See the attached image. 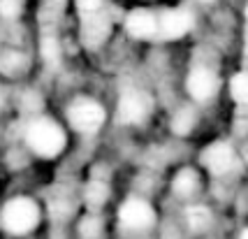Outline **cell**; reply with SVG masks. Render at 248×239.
<instances>
[{
    "label": "cell",
    "mask_w": 248,
    "mask_h": 239,
    "mask_svg": "<svg viewBox=\"0 0 248 239\" xmlns=\"http://www.w3.org/2000/svg\"><path fill=\"white\" fill-rule=\"evenodd\" d=\"M186 218H188V225L193 230H204L211 223V214H209L206 207H190Z\"/></svg>",
    "instance_id": "14"
},
{
    "label": "cell",
    "mask_w": 248,
    "mask_h": 239,
    "mask_svg": "<svg viewBox=\"0 0 248 239\" xmlns=\"http://www.w3.org/2000/svg\"><path fill=\"white\" fill-rule=\"evenodd\" d=\"M26 144L42 158H56L65 149V132L54 121L37 119L26 130Z\"/></svg>",
    "instance_id": "2"
},
{
    "label": "cell",
    "mask_w": 248,
    "mask_h": 239,
    "mask_svg": "<svg viewBox=\"0 0 248 239\" xmlns=\"http://www.w3.org/2000/svg\"><path fill=\"white\" fill-rule=\"evenodd\" d=\"M40 223V209L28 197H14L2 209V228L10 235H28Z\"/></svg>",
    "instance_id": "3"
},
{
    "label": "cell",
    "mask_w": 248,
    "mask_h": 239,
    "mask_svg": "<svg viewBox=\"0 0 248 239\" xmlns=\"http://www.w3.org/2000/svg\"><path fill=\"white\" fill-rule=\"evenodd\" d=\"M230 91H232V98L237 105H246L248 107V70L239 72L232 77L230 81Z\"/></svg>",
    "instance_id": "12"
},
{
    "label": "cell",
    "mask_w": 248,
    "mask_h": 239,
    "mask_svg": "<svg viewBox=\"0 0 248 239\" xmlns=\"http://www.w3.org/2000/svg\"><path fill=\"white\" fill-rule=\"evenodd\" d=\"M246 23H248V5H246ZM246 63H248V26H246Z\"/></svg>",
    "instance_id": "18"
},
{
    "label": "cell",
    "mask_w": 248,
    "mask_h": 239,
    "mask_svg": "<svg viewBox=\"0 0 248 239\" xmlns=\"http://www.w3.org/2000/svg\"><path fill=\"white\" fill-rule=\"evenodd\" d=\"M107 195H109V174L105 167H95L86 184L84 200H86V205L91 209H97L100 205H105Z\"/></svg>",
    "instance_id": "11"
},
{
    "label": "cell",
    "mask_w": 248,
    "mask_h": 239,
    "mask_svg": "<svg viewBox=\"0 0 248 239\" xmlns=\"http://www.w3.org/2000/svg\"><path fill=\"white\" fill-rule=\"evenodd\" d=\"M186 86H188V93H190L195 100L204 102V100H209L218 91V79H216V75H214L211 70H206V67H197V70H193V72L188 75Z\"/></svg>",
    "instance_id": "10"
},
{
    "label": "cell",
    "mask_w": 248,
    "mask_h": 239,
    "mask_svg": "<svg viewBox=\"0 0 248 239\" xmlns=\"http://www.w3.org/2000/svg\"><path fill=\"white\" fill-rule=\"evenodd\" d=\"M193 126H195V114H193V109H188V107L181 109L172 121V130L176 135H188Z\"/></svg>",
    "instance_id": "15"
},
{
    "label": "cell",
    "mask_w": 248,
    "mask_h": 239,
    "mask_svg": "<svg viewBox=\"0 0 248 239\" xmlns=\"http://www.w3.org/2000/svg\"><path fill=\"white\" fill-rule=\"evenodd\" d=\"M81 16V40L88 49H95L107 40L109 19L105 14V0H77Z\"/></svg>",
    "instance_id": "1"
},
{
    "label": "cell",
    "mask_w": 248,
    "mask_h": 239,
    "mask_svg": "<svg viewBox=\"0 0 248 239\" xmlns=\"http://www.w3.org/2000/svg\"><path fill=\"white\" fill-rule=\"evenodd\" d=\"M119 221L128 230H149L155 223V211L146 200L130 197L119 209Z\"/></svg>",
    "instance_id": "5"
},
{
    "label": "cell",
    "mask_w": 248,
    "mask_h": 239,
    "mask_svg": "<svg viewBox=\"0 0 248 239\" xmlns=\"http://www.w3.org/2000/svg\"><path fill=\"white\" fill-rule=\"evenodd\" d=\"M125 28L137 40H155L158 37V16L149 10H132L125 19Z\"/></svg>",
    "instance_id": "9"
},
{
    "label": "cell",
    "mask_w": 248,
    "mask_h": 239,
    "mask_svg": "<svg viewBox=\"0 0 248 239\" xmlns=\"http://www.w3.org/2000/svg\"><path fill=\"white\" fill-rule=\"evenodd\" d=\"M193 26V16L186 10H170L158 16V37L160 40H174L184 37Z\"/></svg>",
    "instance_id": "7"
},
{
    "label": "cell",
    "mask_w": 248,
    "mask_h": 239,
    "mask_svg": "<svg viewBox=\"0 0 248 239\" xmlns=\"http://www.w3.org/2000/svg\"><path fill=\"white\" fill-rule=\"evenodd\" d=\"M151 109V98L141 91H128L123 93L119 107H116V121L123 123V126H130V123H140Z\"/></svg>",
    "instance_id": "6"
},
{
    "label": "cell",
    "mask_w": 248,
    "mask_h": 239,
    "mask_svg": "<svg viewBox=\"0 0 248 239\" xmlns=\"http://www.w3.org/2000/svg\"><path fill=\"white\" fill-rule=\"evenodd\" d=\"M67 119L72 123V128L84 135H91V132H97L105 123V109L100 107L93 100H75L70 109H67Z\"/></svg>",
    "instance_id": "4"
},
{
    "label": "cell",
    "mask_w": 248,
    "mask_h": 239,
    "mask_svg": "<svg viewBox=\"0 0 248 239\" xmlns=\"http://www.w3.org/2000/svg\"><path fill=\"white\" fill-rule=\"evenodd\" d=\"M202 165L211 174H225L232 170L234 165V151L232 146L225 142H216V144H209L204 151H202Z\"/></svg>",
    "instance_id": "8"
},
{
    "label": "cell",
    "mask_w": 248,
    "mask_h": 239,
    "mask_svg": "<svg viewBox=\"0 0 248 239\" xmlns=\"http://www.w3.org/2000/svg\"><path fill=\"white\" fill-rule=\"evenodd\" d=\"M195 186H197V174L193 170H181L172 181L174 193H179V195H190L195 191Z\"/></svg>",
    "instance_id": "13"
},
{
    "label": "cell",
    "mask_w": 248,
    "mask_h": 239,
    "mask_svg": "<svg viewBox=\"0 0 248 239\" xmlns=\"http://www.w3.org/2000/svg\"><path fill=\"white\" fill-rule=\"evenodd\" d=\"M21 2L23 0H0V12H2V16H16L19 12H21Z\"/></svg>",
    "instance_id": "17"
},
{
    "label": "cell",
    "mask_w": 248,
    "mask_h": 239,
    "mask_svg": "<svg viewBox=\"0 0 248 239\" xmlns=\"http://www.w3.org/2000/svg\"><path fill=\"white\" fill-rule=\"evenodd\" d=\"M79 232H81L84 239H95L97 232H100V221L95 216H86L81 221V225H79Z\"/></svg>",
    "instance_id": "16"
},
{
    "label": "cell",
    "mask_w": 248,
    "mask_h": 239,
    "mask_svg": "<svg viewBox=\"0 0 248 239\" xmlns=\"http://www.w3.org/2000/svg\"><path fill=\"white\" fill-rule=\"evenodd\" d=\"M241 239H248V230H244V232H241Z\"/></svg>",
    "instance_id": "19"
}]
</instances>
